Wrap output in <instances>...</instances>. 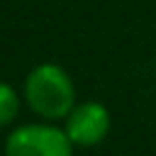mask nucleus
Instances as JSON below:
<instances>
[{
  "label": "nucleus",
  "mask_w": 156,
  "mask_h": 156,
  "mask_svg": "<svg viewBox=\"0 0 156 156\" xmlns=\"http://www.w3.org/2000/svg\"><path fill=\"white\" fill-rule=\"evenodd\" d=\"M29 107L44 119H61L76 107V88L71 76L56 63H39L24 80Z\"/></svg>",
  "instance_id": "f257e3e1"
},
{
  "label": "nucleus",
  "mask_w": 156,
  "mask_h": 156,
  "mask_svg": "<svg viewBox=\"0 0 156 156\" xmlns=\"http://www.w3.org/2000/svg\"><path fill=\"white\" fill-rule=\"evenodd\" d=\"M17 110H20V98H17L15 88L10 83H5L0 88V124L2 127L10 124L15 119V115H17Z\"/></svg>",
  "instance_id": "20e7f679"
},
{
  "label": "nucleus",
  "mask_w": 156,
  "mask_h": 156,
  "mask_svg": "<svg viewBox=\"0 0 156 156\" xmlns=\"http://www.w3.org/2000/svg\"><path fill=\"white\" fill-rule=\"evenodd\" d=\"M73 146L66 129L24 124L5 139V156H73Z\"/></svg>",
  "instance_id": "f03ea898"
},
{
  "label": "nucleus",
  "mask_w": 156,
  "mask_h": 156,
  "mask_svg": "<svg viewBox=\"0 0 156 156\" xmlns=\"http://www.w3.org/2000/svg\"><path fill=\"white\" fill-rule=\"evenodd\" d=\"M110 132V112L100 102H80L66 117V134L76 146H95Z\"/></svg>",
  "instance_id": "7ed1b4c3"
}]
</instances>
